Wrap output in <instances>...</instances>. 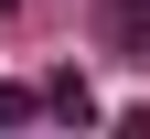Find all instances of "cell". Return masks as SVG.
<instances>
[{"label": "cell", "mask_w": 150, "mask_h": 139, "mask_svg": "<svg viewBox=\"0 0 150 139\" xmlns=\"http://www.w3.org/2000/svg\"><path fill=\"white\" fill-rule=\"evenodd\" d=\"M97 32L129 54V64H150V0H107V22H97Z\"/></svg>", "instance_id": "obj_1"}, {"label": "cell", "mask_w": 150, "mask_h": 139, "mask_svg": "<svg viewBox=\"0 0 150 139\" xmlns=\"http://www.w3.org/2000/svg\"><path fill=\"white\" fill-rule=\"evenodd\" d=\"M0 11H11V0H0Z\"/></svg>", "instance_id": "obj_4"}, {"label": "cell", "mask_w": 150, "mask_h": 139, "mask_svg": "<svg viewBox=\"0 0 150 139\" xmlns=\"http://www.w3.org/2000/svg\"><path fill=\"white\" fill-rule=\"evenodd\" d=\"M43 118V86H0V128H32Z\"/></svg>", "instance_id": "obj_3"}, {"label": "cell", "mask_w": 150, "mask_h": 139, "mask_svg": "<svg viewBox=\"0 0 150 139\" xmlns=\"http://www.w3.org/2000/svg\"><path fill=\"white\" fill-rule=\"evenodd\" d=\"M43 118H75V128H86V118H97V96H86V75H54V86H43Z\"/></svg>", "instance_id": "obj_2"}]
</instances>
